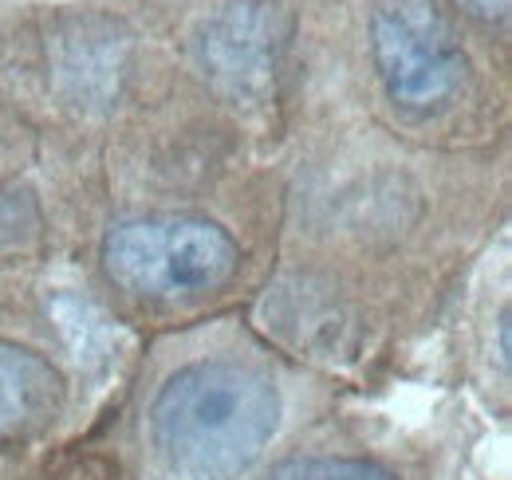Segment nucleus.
<instances>
[{"instance_id":"nucleus-6","label":"nucleus","mask_w":512,"mask_h":480,"mask_svg":"<svg viewBox=\"0 0 512 480\" xmlns=\"http://www.w3.org/2000/svg\"><path fill=\"white\" fill-rule=\"evenodd\" d=\"M260 480H398L367 457H292L272 465Z\"/></svg>"},{"instance_id":"nucleus-5","label":"nucleus","mask_w":512,"mask_h":480,"mask_svg":"<svg viewBox=\"0 0 512 480\" xmlns=\"http://www.w3.org/2000/svg\"><path fill=\"white\" fill-rule=\"evenodd\" d=\"M64 410V374L28 347L0 339V437L36 433Z\"/></svg>"},{"instance_id":"nucleus-8","label":"nucleus","mask_w":512,"mask_h":480,"mask_svg":"<svg viewBox=\"0 0 512 480\" xmlns=\"http://www.w3.org/2000/svg\"><path fill=\"white\" fill-rule=\"evenodd\" d=\"M509 311H505V315H501V362H505V366H509V355H512V343H509Z\"/></svg>"},{"instance_id":"nucleus-7","label":"nucleus","mask_w":512,"mask_h":480,"mask_svg":"<svg viewBox=\"0 0 512 480\" xmlns=\"http://www.w3.org/2000/svg\"><path fill=\"white\" fill-rule=\"evenodd\" d=\"M453 4L481 24H505L509 20V0H453Z\"/></svg>"},{"instance_id":"nucleus-3","label":"nucleus","mask_w":512,"mask_h":480,"mask_svg":"<svg viewBox=\"0 0 512 480\" xmlns=\"http://www.w3.org/2000/svg\"><path fill=\"white\" fill-rule=\"evenodd\" d=\"M371 60L386 99L406 115L446 111L469 83V56L434 0H379Z\"/></svg>"},{"instance_id":"nucleus-2","label":"nucleus","mask_w":512,"mask_h":480,"mask_svg":"<svg viewBox=\"0 0 512 480\" xmlns=\"http://www.w3.org/2000/svg\"><path fill=\"white\" fill-rule=\"evenodd\" d=\"M99 260L127 296L174 303L221 292L241 264V248L209 217L146 213L111 225Z\"/></svg>"},{"instance_id":"nucleus-4","label":"nucleus","mask_w":512,"mask_h":480,"mask_svg":"<svg viewBox=\"0 0 512 480\" xmlns=\"http://www.w3.org/2000/svg\"><path fill=\"white\" fill-rule=\"evenodd\" d=\"M296 20L280 0H233L197 32V67L229 103H268L292 52Z\"/></svg>"},{"instance_id":"nucleus-1","label":"nucleus","mask_w":512,"mask_h":480,"mask_svg":"<svg viewBox=\"0 0 512 480\" xmlns=\"http://www.w3.org/2000/svg\"><path fill=\"white\" fill-rule=\"evenodd\" d=\"M280 425V390L268 370L237 359H201L166 378L150 433L170 469L193 480L249 473Z\"/></svg>"}]
</instances>
